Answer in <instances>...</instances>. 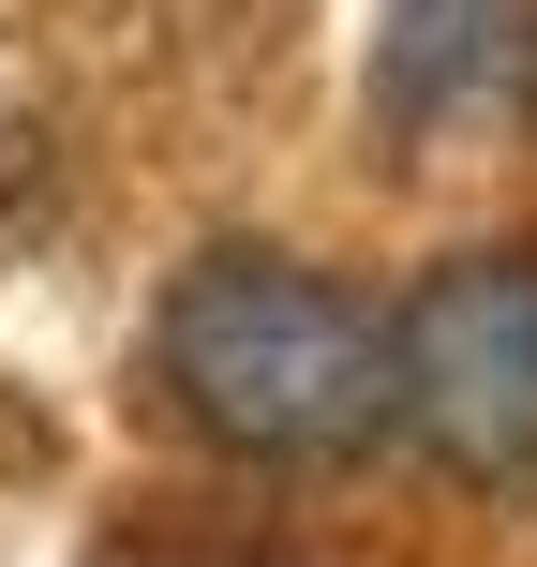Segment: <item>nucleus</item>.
Segmentation results:
<instances>
[{"label":"nucleus","mask_w":537,"mask_h":567,"mask_svg":"<svg viewBox=\"0 0 537 567\" xmlns=\"http://www.w3.org/2000/svg\"><path fill=\"white\" fill-rule=\"evenodd\" d=\"M389 419L478 493L537 478V255H448L389 313Z\"/></svg>","instance_id":"2"},{"label":"nucleus","mask_w":537,"mask_h":567,"mask_svg":"<svg viewBox=\"0 0 537 567\" xmlns=\"http://www.w3.org/2000/svg\"><path fill=\"white\" fill-rule=\"evenodd\" d=\"M359 105L403 150H463L537 120V0H389L359 60Z\"/></svg>","instance_id":"3"},{"label":"nucleus","mask_w":537,"mask_h":567,"mask_svg":"<svg viewBox=\"0 0 537 567\" xmlns=\"http://www.w3.org/2000/svg\"><path fill=\"white\" fill-rule=\"evenodd\" d=\"M149 373L225 463H343L389 419V329L299 255H195L149 313Z\"/></svg>","instance_id":"1"},{"label":"nucleus","mask_w":537,"mask_h":567,"mask_svg":"<svg viewBox=\"0 0 537 567\" xmlns=\"http://www.w3.org/2000/svg\"><path fill=\"white\" fill-rule=\"evenodd\" d=\"M165 567H269V553H165Z\"/></svg>","instance_id":"4"}]
</instances>
